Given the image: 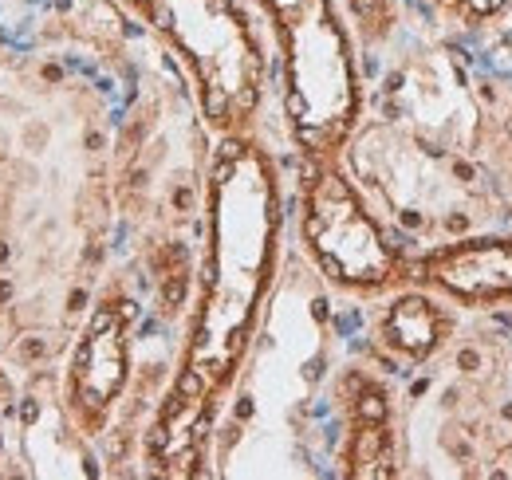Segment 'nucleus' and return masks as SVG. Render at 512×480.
<instances>
[{
  "label": "nucleus",
  "instance_id": "1",
  "mask_svg": "<svg viewBox=\"0 0 512 480\" xmlns=\"http://www.w3.org/2000/svg\"><path fill=\"white\" fill-rule=\"evenodd\" d=\"M288 197L276 154L260 134H229L201 174V256L170 386L146 429V465L197 477L280 280Z\"/></svg>",
  "mask_w": 512,
  "mask_h": 480
},
{
  "label": "nucleus",
  "instance_id": "2",
  "mask_svg": "<svg viewBox=\"0 0 512 480\" xmlns=\"http://www.w3.org/2000/svg\"><path fill=\"white\" fill-rule=\"evenodd\" d=\"M343 162L386 225L414 248L509 217L497 181L469 150L449 146L398 115L363 119Z\"/></svg>",
  "mask_w": 512,
  "mask_h": 480
},
{
  "label": "nucleus",
  "instance_id": "3",
  "mask_svg": "<svg viewBox=\"0 0 512 480\" xmlns=\"http://www.w3.org/2000/svg\"><path fill=\"white\" fill-rule=\"evenodd\" d=\"M272 36L280 119L296 154L343 158L367 119L359 44L335 0H249Z\"/></svg>",
  "mask_w": 512,
  "mask_h": 480
},
{
  "label": "nucleus",
  "instance_id": "4",
  "mask_svg": "<svg viewBox=\"0 0 512 480\" xmlns=\"http://www.w3.org/2000/svg\"><path fill=\"white\" fill-rule=\"evenodd\" d=\"M178 63L213 138L260 134L272 56L249 0H119Z\"/></svg>",
  "mask_w": 512,
  "mask_h": 480
},
{
  "label": "nucleus",
  "instance_id": "5",
  "mask_svg": "<svg viewBox=\"0 0 512 480\" xmlns=\"http://www.w3.org/2000/svg\"><path fill=\"white\" fill-rule=\"evenodd\" d=\"M296 233L339 296L383 300L414 284V244L386 225L343 158L296 154Z\"/></svg>",
  "mask_w": 512,
  "mask_h": 480
},
{
  "label": "nucleus",
  "instance_id": "6",
  "mask_svg": "<svg viewBox=\"0 0 512 480\" xmlns=\"http://www.w3.org/2000/svg\"><path fill=\"white\" fill-rule=\"evenodd\" d=\"M134 327L138 303L123 288H107L91 303L83 331L67 351L60 402L83 441H99L127 398L134 378Z\"/></svg>",
  "mask_w": 512,
  "mask_h": 480
},
{
  "label": "nucleus",
  "instance_id": "7",
  "mask_svg": "<svg viewBox=\"0 0 512 480\" xmlns=\"http://www.w3.org/2000/svg\"><path fill=\"white\" fill-rule=\"evenodd\" d=\"M414 284L457 311H512V233L473 229L414 248Z\"/></svg>",
  "mask_w": 512,
  "mask_h": 480
},
{
  "label": "nucleus",
  "instance_id": "8",
  "mask_svg": "<svg viewBox=\"0 0 512 480\" xmlns=\"http://www.w3.org/2000/svg\"><path fill=\"white\" fill-rule=\"evenodd\" d=\"M339 402H343L339 477L394 480L402 473V449H398L394 398H390L386 382L351 366L339 382Z\"/></svg>",
  "mask_w": 512,
  "mask_h": 480
},
{
  "label": "nucleus",
  "instance_id": "9",
  "mask_svg": "<svg viewBox=\"0 0 512 480\" xmlns=\"http://www.w3.org/2000/svg\"><path fill=\"white\" fill-rule=\"evenodd\" d=\"M453 335H457V307L418 284H406L383 296L371 319V339L379 355L406 370L430 366L453 343Z\"/></svg>",
  "mask_w": 512,
  "mask_h": 480
},
{
  "label": "nucleus",
  "instance_id": "10",
  "mask_svg": "<svg viewBox=\"0 0 512 480\" xmlns=\"http://www.w3.org/2000/svg\"><path fill=\"white\" fill-rule=\"evenodd\" d=\"M359 48H383L402 24V0H335Z\"/></svg>",
  "mask_w": 512,
  "mask_h": 480
},
{
  "label": "nucleus",
  "instance_id": "11",
  "mask_svg": "<svg viewBox=\"0 0 512 480\" xmlns=\"http://www.w3.org/2000/svg\"><path fill=\"white\" fill-rule=\"evenodd\" d=\"M430 4L434 12H442L461 28H489L512 8V0H430Z\"/></svg>",
  "mask_w": 512,
  "mask_h": 480
},
{
  "label": "nucleus",
  "instance_id": "12",
  "mask_svg": "<svg viewBox=\"0 0 512 480\" xmlns=\"http://www.w3.org/2000/svg\"><path fill=\"white\" fill-rule=\"evenodd\" d=\"M497 465H501L497 473H509V469H512V437H509V445H505V453L497 457Z\"/></svg>",
  "mask_w": 512,
  "mask_h": 480
},
{
  "label": "nucleus",
  "instance_id": "13",
  "mask_svg": "<svg viewBox=\"0 0 512 480\" xmlns=\"http://www.w3.org/2000/svg\"><path fill=\"white\" fill-rule=\"evenodd\" d=\"M0 453H4V433H0Z\"/></svg>",
  "mask_w": 512,
  "mask_h": 480
}]
</instances>
